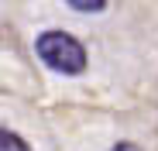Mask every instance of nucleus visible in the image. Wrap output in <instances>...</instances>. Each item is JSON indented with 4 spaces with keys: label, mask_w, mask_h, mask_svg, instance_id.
Returning a JSON list of instances; mask_svg holds the SVG:
<instances>
[{
    "label": "nucleus",
    "mask_w": 158,
    "mask_h": 151,
    "mask_svg": "<svg viewBox=\"0 0 158 151\" xmlns=\"http://www.w3.org/2000/svg\"><path fill=\"white\" fill-rule=\"evenodd\" d=\"M0 151H31V148L24 144V137H17L14 131L0 127Z\"/></svg>",
    "instance_id": "obj_2"
},
{
    "label": "nucleus",
    "mask_w": 158,
    "mask_h": 151,
    "mask_svg": "<svg viewBox=\"0 0 158 151\" xmlns=\"http://www.w3.org/2000/svg\"><path fill=\"white\" fill-rule=\"evenodd\" d=\"M38 59L48 65V69H55V72H65V76H79L86 69V48L79 45L72 35L65 31H41L38 41Z\"/></svg>",
    "instance_id": "obj_1"
},
{
    "label": "nucleus",
    "mask_w": 158,
    "mask_h": 151,
    "mask_svg": "<svg viewBox=\"0 0 158 151\" xmlns=\"http://www.w3.org/2000/svg\"><path fill=\"white\" fill-rule=\"evenodd\" d=\"M114 151H141V148H138V144H131V141H117Z\"/></svg>",
    "instance_id": "obj_4"
},
{
    "label": "nucleus",
    "mask_w": 158,
    "mask_h": 151,
    "mask_svg": "<svg viewBox=\"0 0 158 151\" xmlns=\"http://www.w3.org/2000/svg\"><path fill=\"white\" fill-rule=\"evenodd\" d=\"M65 4L79 14H100V10H107V0H65Z\"/></svg>",
    "instance_id": "obj_3"
}]
</instances>
